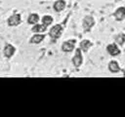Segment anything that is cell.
Masks as SVG:
<instances>
[{
    "label": "cell",
    "instance_id": "cell-1",
    "mask_svg": "<svg viewBox=\"0 0 125 117\" xmlns=\"http://www.w3.org/2000/svg\"><path fill=\"white\" fill-rule=\"evenodd\" d=\"M62 33V24H56L50 29L49 35L52 39H58L59 37H61Z\"/></svg>",
    "mask_w": 125,
    "mask_h": 117
},
{
    "label": "cell",
    "instance_id": "cell-2",
    "mask_svg": "<svg viewBox=\"0 0 125 117\" xmlns=\"http://www.w3.org/2000/svg\"><path fill=\"white\" fill-rule=\"evenodd\" d=\"M95 24V20L92 16H86L83 19V29L85 30V32H89L91 30V28L94 26Z\"/></svg>",
    "mask_w": 125,
    "mask_h": 117
},
{
    "label": "cell",
    "instance_id": "cell-3",
    "mask_svg": "<svg viewBox=\"0 0 125 117\" xmlns=\"http://www.w3.org/2000/svg\"><path fill=\"white\" fill-rule=\"evenodd\" d=\"M82 62H83V57L81 55V49L78 48V49H76L75 55L72 58V63L75 67H79L82 64Z\"/></svg>",
    "mask_w": 125,
    "mask_h": 117
},
{
    "label": "cell",
    "instance_id": "cell-4",
    "mask_svg": "<svg viewBox=\"0 0 125 117\" xmlns=\"http://www.w3.org/2000/svg\"><path fill=\"white\" fill-rule=\"evenodd\" d=\"M75 43H76V40L75 39H70V40H67L65 42L62 43V50L65 53H69L71 51H73L74 49V46H75Z\"/></svg>",
    "mask_w": 125,
    "mask_h": 117
},
{
    "label": "cell",
    "instance_id": "cell-5",
    "mask_svg": "<svg viewBox=\"0 0 125 117\" xmlns=\"http://www.w3.org/2000/svg\"><path fill=\"white\" fill-rule=\"evenodd\" d=\"M21 17L20 14H14V15H12L8 19V20H7L8 25H10V26H17V25H19L21 23Z\"/></svg>",
    "mask_w": 125,
    "mask_h": 117
},
{
    "label": "cell",
    "instance_id": "cell-6",
    "mask_svg": "<svg viewBox=\"0 0 125 117\" xmlns=\"http://www.w3.org/2000/svg\"><path fill=\"white\" fill-rule=\"evenodd\" d=\"M15 52H16V48H15L12 44H6V45H5L3 53H4V56H5L6 58H9L13 57V55L15 54Z\"/></svg>",
    "mask_w": 125,
    "mask_h": 117
},
{
    "label": "cell",
    "instance_id": "cell-7",
    "mask_svg": "<svg viewBox=\"0 0 125 117\" xmlns=\"http://www.w3.org/2000/svg\"><path fill=\"white\" fill-rule=\"evenodd\" d=\"M106 51H107L108 54H109L110 56H112V57L118 56V55L120 54V50H119V48H118L115 44H109V45H107Z\"/></svg>",
    "mask_w": 125,
    "mask_h": 117
},
{
    "label": "cell",
    "instance_id": "cell-8",
    "mask_svg": "<svg viewBox=\"0 0 125 117\" xmlns=\"http://www.w3.org/2000/svg\"><path fill=\"white\" fill-rule=\"evenodd\" d=\"M114 17L117 20H123L125 19V7H119L114 12Z\"/></svg>",
    "mask_w": 125,
    "mask_h": 117
},
{
    "label": "cell",
    "instance_id": "cell-9",
    "mask_svg": "<svg viewBox=\"0 0 125 117\" xmlns=\"http://www.w3.org/2000/svg\"><path fill=\"white\" fill-rule=\"evenodd\" d=\"M65 5H66V3L64 0H57L54 3V10L56 12H62L65 8Z\"/></svg>",
    "mask_w": 125,
    "mask_h": 117
},
{
    "label": "cell",
    "instance_id": "cell-10",
    "mask_svg": "<svg viewBox=\"0 0 125 117\" xmlns=\"http://www.w3.org/2000/svg\"><path fill=\"white\" fill-rule=\"evenodd\" d=\"M46 29H47V25H45L44 23H36V24H34V26L31 28V31L32 32H34V33H41V32H44V31H46Z\"/></svg>",
    "mask_w": 125,
    "mask_h": 117
},
{
    "label": "cell",
    "instance_id": "cell-11",
    "mask_svg": "<svg viewBox=\"0 0 125 117\" xmlns=\"http://www.w3.org/2000/svg\"><path fill=\"white\" fill-rule=\"evenodd\" d=\"M108 69L110 72L112 73H116L120 70V67L118 65V62L116 60H110L109 63H108Z\"/></svg>",
    "mask_w": 125,
    "mask_h": 117
},
{
    "label": "cell",
    "instance_id": "cell-12",
    "mask_svg": "<svg viewBox=\"0 0 125 117\" xmlns=\"http://www.w3.org/2000/svg\"><path fill=\"white\" fill-rule=\"evenodd\" d=\"M44 38H45V35L44 34H35V35H33L30 38L29 42L32 43V44H39L40 42L43 41Z\"/></svg>",
    "mask_w": 125,
    "mask_h": 117
},
{
    "label": "cell",
    "instance_id": "cell-13",
    "mask_svg": "<svg viewBox=\"0 0 125 117\" xmlns=\"http://www.w3.org/2000/svg\"><path fill=\"white\" fill-rule=\"evenodd\" d=\"M91 46H92V42L89 41V40H87V39L82 40V41L80 42V45H79L81 51H83V52H87Z\"/></svg>",
    "mask_w": 125,
    "mask_h": 117
},
{
    "label": "cell",
    "instance_id": "cell-14",
    "mask_svg": "<svg viewBox=\"0 0 125 117\" xmlns=\"http://www.w3.org/2000/svg\"><path fill=\"white\" fill-rule=\"evenodd\" d=\"M38 20H39V16L37 14H35V13L30 14L28 19H27V22L29 24H36L38 22Z\"/></svg>",
    "mask_w": 125,
    "mask_h": 117
},
{
    "label": "cell",
    "instance_id": "cell-15",
    "mask_svg": "<svg viewBox=\"0 0 125 117\" xmlns=\"http://www.w3.org/2000/svg\"><path fill=\"white\" fill-rule=\"evenodd\" d=\"M115 41L118 45H123L125 42V34L124 33H119L116 37H115Z\"/></svg>",
    "mask_w": 125,
    "mask_h": 117
},
{
    "label": "cell",
    "instance_id": "cell-16",
    "mask_svg": "<svg viewBox=\"0 0 125 117\" xmlns=\"http://www.w3.org/2000/svg\"><path fill=\"white\" fill-rule=\"evenodd\" d=\"M53 22V18L51 17V16H49V15H46V16H44L43 18H42V23H44L45 25H50L51 23Z\"/></svg>",
    "mask_w": 125,
    "mask_h": 117
},
{
    "label": "cell",
    "instance_id": "cell-17",
    "mask_svg": "<svg viewBox=\"0 0 125 117\" xmlns=\"http://www.w3.org/2000/svg\"><path fill=\"white\" fill-rule=\"evenodd\" d=\"M123 72H124V76H125V69H124V71H123Z\"/></svg>",
    "mask_w": 125,
    "mask_h": 117
}]
</instances>
